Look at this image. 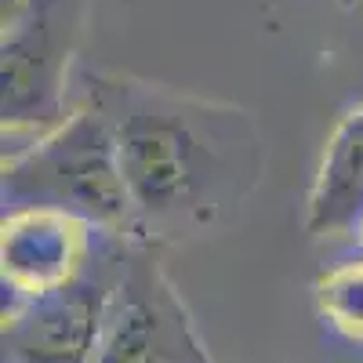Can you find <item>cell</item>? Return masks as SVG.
Returning <instances> with one entry per match:
<instances>
[{
	"instance_id": "1",
	"label": "cell",
	"mask_w": 363,
	"mask_h": 363,
	"mask_svg": "<svg viewBox=\"0 0 363 363\" xmlns=\"http://www.w3.org/2000/svg\"><path fill=\"white\" fill-rule=\"evenodd\" d=\"M87 102L116 138L131 244H186L255 193L265 153L247 109L135 77H87Z\"/></svg>"
},
{
	"instance_id": "8",
	"label": "cell",
	"mask_w": 363,
	"mask_h": 363,
	"mask_svg": "<svg viewBox=\"0 0 363 363\" xmlns=\"http://www.w3.org/2000/svg\"><path fill=\"white\" fill-rule=\"evenodd\" d=\"M323 316L345 335L363 338V258L330 269L316 287Z\"/></svg>"
},
{
	"instance_id": "7",
	"label": "cell",
	"mask_w": 363,
	"mask_h": 363,
	"mask_svg": "<svg viewBox=\"0 0 363 363\" xmlns=\"http://www.w3.org/2000/svg\"><path fill=\"white\" fill-rule=\"evenodd\" d=\"M306 229L313 236L363 233V102L330 135L309 193Z\"/></svg>"
},
{
	"instance_id": "4",
	"label": "cell",
	"mask_w": 363,
	"mask_h": 363,
	"mask_svg": "<svg viewBox=\"0 0 363 363\" xmlns=\"http://www.w3.org/2000/svg\"><path fill=\"white\" fill-rule=\"evenodd\" d=\"M87 265L80 277L55 291L8 294L11 298L4 301L8 363H91L106 323L116 262L113 272H95V277L87 272Z\"/></svg>"
},
{
	"instance_id": "9",
	"label": "cell",
	"mask_w": 363,
	"mask_h": 363,
	"mask_svg": "<svg viewBox=\"0 0 363 363\" xmlns=\"http://www.w3.org/2000/svg\"><path fill=\"white\" fill-rule=\"evenodd\" d=\"M338 4H342V8H356V4H359V0H338Z\"/></svg>"
},
{
	"instance_id": "10",
	"label": "cell",
	"mask_w": 363,
	"mask_h": 363,
	"mask_svg": "<svg viewBox=\"0 0 363 363\" xmlns=\"http://www.w3.org/2000/svg\"><path fill=\"white\" fill-rule=\"evenodd\" d=\"M359 251H363V233H359Z\"/></svg>"
},
{
	"instance_id": "5",
	"label": "cell",
	"mask_w": 363,
	"mask_h": 363,
	"mask_svg": "<svg viewBox=\"0 0 363 363\" xmlns=\"http://www.w3.org/2000/svg\"><path fill=\"white\" fill-rule=\"evenodd\" d=\"M66 58L55 48L48 15L29 0L22 18L4 26V131L18 124H58Z\"/></svg>"
},
{
	"instance_id": "2",
	"label": "cell",
	"mask_w": 363,
	"mask_h": 363,
	"mask_svg": "<svg viewBox=\"0 0 363 363\" xmlns=\"http://www.w3.org/2000/svg\"><path fill=\"white\" fill-rule=\"evenodd\" d=\"M4 218L26 211L62 215L91 233L131 244V196L109 120L99 106H77L37 142L4 153Z\"/></svg>"
},
{
	"instance_id": "3",
	"label": "cell",
	"mask_w": 363,
	"mask_h": 363,
	"mask_svg": "<svg viewBox=\"0 0 363 363\" xmlns=\"http://www.w3.org/2000/svg\"><path fill=\"white\" fill-rule=\"evenodd\" d=\"M91 363H215L160 265V251L138 244L120 247Z\"/></svg>"
},
{
	"instance_id": "6",
	"label": "cell",
	"mask_w": 363,
	"mask_h": 363,
	"mask_svg": "<svg viewBox=\"0 0 363 363\" xmlns=\"http://www.w3.org/2000/svg\"><path fill=\"white\" fill-rule=\"evenodd\" d=\"M91 251V229L48 215V211H26L4 218V291L8 294H40L69 284L80 277Z\"/></svg>"
}]
</instances>
